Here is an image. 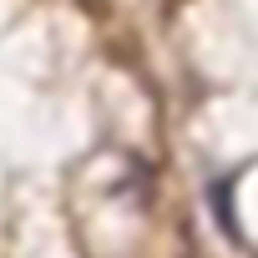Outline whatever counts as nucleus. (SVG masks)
Instances as JSON below:
<instances>
[{
  "label": "nucleus",
  "mask_w": 258,
  "mask_h": 258,
  "mask_svg": "<svg viewBox=\"0 0 258 258\" xmlns=\"http://www.w3.org/2000/svg\"><path fill=\"white\" fill-rule=\"evenodd\" d=\"M81 6H86L91 16H101V11H106V0H81Z\"/></svg>",
  "instance_id": "f257e3e1"
}]
</instances>
